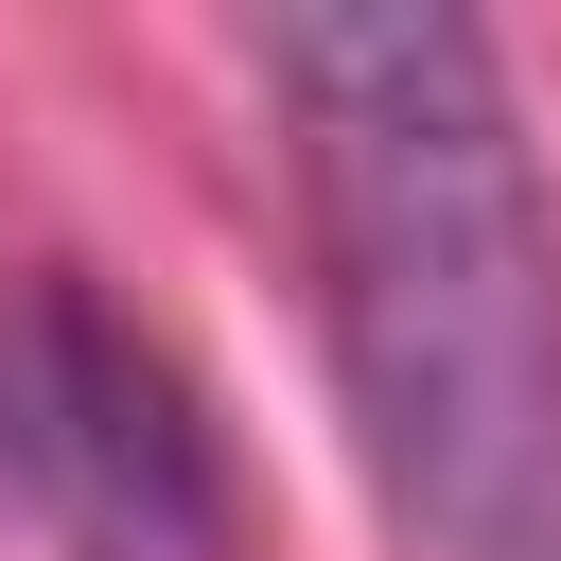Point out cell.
I'll list each match as a JSON object with an SVG mask.
<instances>
[{"label":"cell","instance_id":"cell-1","mask_svg":"<svg viewBox=\"0 0 561 561\" xmlns=\"http://www.w3.org/2000/svg\"><path fill=\"white\" fill-rule=\"evenodd\" d=\"M263 88L386 526L421 561H561V210L508 53L456 0H316L263 18Z\"/></svg>","mask_w":561,"mask_h":561},{"label":"cell","instance_id":"cell-2","mask_svg":"<svg viewBox=\"0 0 561 561\" xmlns=\"http://www.w3.org/2000/svg\"><path fill=\"white\" fill-rule=\"evenodd\" d=\"M0 456L70 561H228V438L158 333H123L70 263L0 298Z\"/></svg>","mask_w":561,"mask_h":561}]
</instances>
